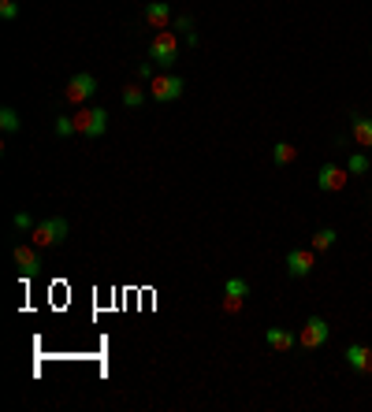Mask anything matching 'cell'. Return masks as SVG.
I'll use <instances>...</instances> for the list:
<instances>
[{
	"label": "cell",
	"mask_w": 372,
	"mask_h": 412,
	"mask_svg": "<svg viewBox=\"0 0 372 412\" xmlns=\"http://www.w3.org/2000/svg\"><path fill=\"white\" fill-rule=\"evenodd\" d=\"M71 227L63 216H48V219H38L34 230H30V242L38 245V249H60L63 242H68Z\"/></svg>",
	"instance_id": "1"
},
{
	"label": "cell",
	"mask_w": 372,
	"mask_h": 412,
	"mask_svg": "<svg viewBox=\"0 0 372 412\" xmlns=\"http://www.w3.org/2000/svg\"><path fill=\"white\" fill-rule=\"evenodd\" d=\"M149 60L160 71H171L175 63H179V34H175V30H156L149 38Z\"/></svg>",
	"instance_id": "2"
},
{
	"label": "cell",
	"mask_w": 372,
	"mask_h": 412,
	"mask_svg": "<svg viewBox=\"0 0 372 412\" xmlns=\"http://www.w3.org/2000/svg\"><path fill=\"white\" fill-rule=\"evenodd\" d=\"M75 126H78V134L97 141V138H105L108 134V108L101 104H83L75 112Z\"/></svg>",
	"instance_id": "3"
},
{
	"label": "cell",
	"mask_w": 372,
	"mask_h": 412,
	"mask_svg": "<svg viewBox=\"0 0 372 412\" xmlns=\"http://www.w3.org/2000/svg\"><path fill=\"white\" fill-rule=\"evenodd\" d=\"M93 97H97V78H93L90 71L71 75L68 86H63V101H68V104H78V108H83V104L93 101Z\"/></svg>",
	"instance_id": "4"
},
{
	"label": "cell",
	"mask_w": 372,
	"mask_h": 412,
	"mask_svg": "<svg viewBox=\"0 0 372 412\" xmlns=\"http://www.w3.org/2000/svg\"><path fill=\"white\" fill-rule=\"evenodd\" d=\"M186 93V82L179 75H171V71H160L153 82H149V97L160 104H171V101H179V97Z\"/></svg>",
	"instance_id": "5"
},
{
	"label": "cell",
	"mask_w": 372,
	"mask_h": 412,
	"mask_svg": "<svg viewBox=\"0 0 372 412\" xmlns=\"http://www.w3.org/2000/svg\"><path fill=\"white\" fill-rule=\"evenodd\" d=\"M246 298H250V283L242 275H231L228 283H223V301H220V308L231 312V316H238L242 305H246Z\"/></svg>",
	"instance_id": "6"
},
{
	"label": "cell",
	"mask_w": 372,
	"mask_h": 412,
	"mask_svg": "<svg viewBox=\"0 0 372 412\" xmlns=\"http://www.w3.org/2000/svg\"><path fill=\"white\" fill-rule=\"evenodd\" d=\"M11 256H15V268H19V275L23 278H38L41 275V268H45V264H41V253H38V245L34 242H30V245H15V249H11Z\"/></svg>",
	"instance_id": "7"
},
{
	"label": "cell",
	"mask_w": 372,
	"mask_h": 412,
	"mask_svg": "<svg viewBox=\"0 0 372 412\" xmlns=\"http://www.w3.org/2000/svg\"><path fill=\"white\" fill-rule=\"evenodd\" d=\"M328 335H331L328 320L309 316V320H305V327H302V335H298V345H302V349H320V345L328 342Z\"/></svg>",
	"instance_id": "8"
},
{
	"label": "cell",
	"mask_w": 372,
	"mask_h": 412,
	"mask_svg": "<svg viewBox=\"0 0 372 412\" xmlns=\"http://www.w3.org/2000/svg\"><path fill=\"white\" fill-rule=\"evenodd\" d=\"M346 183H350V171L346 168H339V163H320V171H317L320 193H339Z\"/></svg>",
	"instance_id": "9"
},
{
	"label": "cell",
	"mask_w": 372,
	"mask_h": 412,
	"mask_svg": "<svg viewBox=\"0 0 372 412\" xmlns=\"http://www.w3.org/2000/svg\"><path fill=\"white\" fill-rule=\"evenodd\" d=\"M317 268V253L313 249H290L287 253V275L290 278H309Z\"/></svg>",
	"instance_id": "10"
},
{
	"label": "cell",
	"mask_w": 372,
	"mask_h": 412,
	"mask_svg": "<svg viewBox=\"0 0 372 412\" xmlns=\"http://www.w3.org/2000/svg\"><path fill=\"white\" fill-rule=\"evenodd\" d=\"M142 19L149 23L153 30H171V4H164V0H149V4L142 8Z\"/></svg>",
	"instance_id": "11"
},
{
	"label": "cell",
	"mask_w": 372,
	"mask_h": 412,
	"mask_svg": "<svg viewBox=\"0 0 372 412\" xmlns=\"http://www.w3.org/2000/svg\"><path fill=\"white\" fill-rule=\"evenodd\" d=\"M346 364L358 372V375H372V349L368 345H361V342H354V345H346Z\"/></svg>",
	"instance_id": "12"
},
{
	"label": "cell",
	"mask_w": 372,
	"mask_h": 412,
	"mask_svg": "<svg viewBox=\"0 0 372 412\" xmlns=\"http://www.w3.org/2000/svg\"><path fill=\"white\" fill-rule=\"evenodd\" d=\"M265 345H268V349H276V353H290L298 345V335L283 331V327H268V331H265Z\"/></svg>",
	"instance_id": "13"
},
{
	"label": "cell",
	"mask_w": 372,
	"mask_h": 412,
	"mask_svg": "<svg viewBox=\"0 0 372 412\" xmlns=\"http://www.w3.org/2000/svg\"><path fill=\"white\" fill-rule=\"evenodd\" d=\"M350 134L361 149H372V119L368 115H350Z\"/></svg>",
	"instance_id": "14"
},
{
	"label": "cell",
	"mask_w": 372,
	"mask_h": 412,
	"mask_svg": "<svg viewBox=\"0 0 372 412\" xmlns=\"http://www.w3.org/2000/svg\"><path fill=\"white\" fill-rule=\"evenodd\" d=\"M335 242H339V230H335V227H320L317 234L309 238V249H313V253H328Z\"/></svg>",
	"instance_id": "15"
},
{
	"label": "cell",
	"mask_w": 372,
	"mask_h": 412,
	"mask_svg": "<svg viewBox=\"0 0 372 412\" xmlns=\"http://www.w3.org/2000/svg\"><path fill=\"white\" fill-rule=\"evenodd\" d=\"M294 156H298V149L290 141H276L272 145V160H276V168H287V163H294Z\"/></svg>",
	"instance_id": "16"
},
{
	"label": "cell",
	"mask_w": 372,
	"mask_h": 412,
	"mask_svg": "<svg viewBox=\"0 0 372 412\" xmlns=\"http://www.w3.org/2000/svg\"><path fill=\"white\" fill-rule=\"evenodd\" d=\"M19 126H23L19 112H15L11 104H4V108H0V130H4V134H19Z\"/></svg>",
	"instance_id": "17"
},
{
	"label": "cell",
	"mask_w": 372,
	"mask_h": 412,
	"mask_svg": "<svg viewBox=\"0 0 372 412\" xmlns=\"http://www.w3.org/2000/svg\"><path fill=\"white\" fill-rule=\"evenodd\" d=\"M142 104H145V90L138 86V82L123 86V108H142Z\"/></svg>",
	"instance_id": "18"
},
{
	"label": "cell",
	"mask_w": 372,
	"mask_h": 412,
	"mask_svg": "<svg viewBox=\"0 0 372 412\" xmlns=\"http://www.w3.org/2000/svg\"><path fill=\"white\" fill-rule=\"evenodd\" d=\"M53 126H56V134H60V138H75V134H78L75 115H56V119H53Z\"/></svg>",
	"instance_id": "19"
},
{
	"label": "cell",
	"mask_w": 372,
	"mask_h": 412,
	"mask_svg": "<svg viewBox=\"0 0 372 412\" xmlns=\"http://www.w3.org/2000/svg\"><path fill=\"white\" fill-rule=\"evenodd\" d=\"M346 171H350V175H368V171H372V160H368L365 153H354L350 163H346Z\"/></svg>",
	"instance_id": "20"
},
{
	"label": "cell",
	"mask_w": 372,
	"mask_h": 412,
	"mask_svg": "<svg viewBox=\"0 0 372 412\" xmlns=\"http://www.w3.org/2000/svg\"><path fill=\"white\" fill-rule=\"evenodd\" d=\"M0 19H4V23L19 19V0H0Z\"/></svg>",
	"instance_id": "21"
},
{
	"label": "cell",
	"mask_w": 372,
	"mask_h": 412,
	"mask_svg": "<svg viewBox=\"0 0 372 412\" xmlns=\"http://www.w3.org/2000/svg\"><path fill=\"white\" fill-rule=\"evenodd\" d=\"M34 223H38V219L30 216V212H15V216H11V227H15V230H34Z\"/></svg>",
	"instance_id": "22"
},
{
	"label": "cell",
	"mask_w": 372,
	"mask_h": 412,
	"mask_svg": "<svg viewBox=\"0 0 372 412\" xmlns=\"http://www.w3.org/2000/svg\"><path fill=\"white\" fill-rule=\"evenodd\" d=\"M171 26H175V34H179V30H183V34H190V30H193V19H190V15H179V19H175Z\"/></svg>",
	"instance_id": "23"
},
{
	"label": "cell",
	"mask_w": 372,
	"mask_h": 412,
	"mask_svg": "<svg viewBox=\"0 0 372 412\" xmlns=\"http://www.w3.org/2000/svg\"><path fill=\"white\" fill-rule=\"evenodd\" d=\"M183 41H186V45H190V48H193V45H198V41H201V38H198V30H190V34H183Z\"/></svg>",
	"instance_id": "24"
}]
</instances>
